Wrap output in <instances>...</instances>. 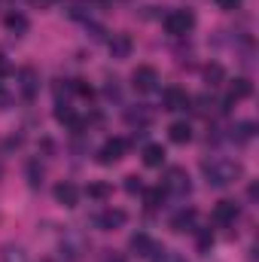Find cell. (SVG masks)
Here are the masks:
<instances>
[{
  "mask_svg": "<svg viewBox=\"0 0 259 262\" xmlns=\"http://www.w3.org/2000/svg\"><path fill=\"white\" fill-rule=\"evenodd\" d=\"M28 177H31V183H34V186H37V183H43V168H40L37 162H31V165H28Z\"/></svg>",
  "mask_w": 259,
  "mask_h": 262,
  "instance_id": "23",
  "label": "cell"
},
{
  "mask_svg": "<svg viewBox=\"0 0 259 262\" xmlns=\"http://www.w3.org/2000/svg\"><path fill=\"white\" fill-rule=\"evenodd\" d=\"M159 73H156V67L149 64H140L134 73H131V85L137 89V92H143V95H149V92H156L159 89Z\"/></svg>",
  "mask_w": 259,
  "mask_h": 262,
  "instance_id": "4",
  "label": "cell"
},
{
  "mask_svg": "<svg viewBox=\"0 0 259 262\" xmlns=\"http://www.w3.org/2000/svg\"><path fill=\"white\" fill-rule=\"evenodd\" d=\"M162 192L165 195H186L189 192V174L183 168H171L162 180Z\"/></svg>",
  "mask_w": 259,
  "mask_h": 262,
  "instance_id": "3",
  "label": "cell"
},
{
  "mask_svg": "<svg viewBox=\"0 0 259 262\" xmlns=\"http://www.w3.org/2000/svg\"><path fill=\"white\" fill-rule=\"evenodd\" d=\"M195 220H198V213H195L192 207H186V210H180V213L171 220V229H174V232H192Z\"/></svg>",
  "mask_w": 259,
  "mask_h": 262,
  "instance_id": "13",
  "label": "cell"
},
{
  "mask_svg": "<svg viewBox=\"0 0 259 262\" xmlns=\"http://www.w3.org/2000/svg\"><path fill=\"white\" fill-rule=\"evenodd\" d=\"M204 76H207V82H210V85H220V79H223V67L210 64L207 70H204Z\"/></svg>",
  "mask_w": 259,
  "mask_h": 262,
  "instance_id": "22",
  "label": "cell"
},
{
  "mask_svg": "<svg viewBox=\"0 0 259 262\" xmlns=\"http://www.w3.org/2000/svg\"><path fill=\"white\" fill-rule=\"evenodd\" d=\"M125 180H128V183H125V189H128V192H143V183H140L137 177H125Z\"/></svg>",
  "mask_w": 259,
  "mask_h": 262,
  "instance_id": "24",
  "label": "cell"
},
{
  "mask_svg": "<svg viewBox=\"0 0 259 262\" xmlns=\"http://www.w3.org/2000/svg\"><path fill=\"white\" fill-rule=\"evenodd\" d=\"M122 223H125V210H113V207L95 216V226H98V229H104V232H110V229H119Z\"/></svg>",
  "mask_w": 259,
  "mask_h": 262,
  "instance_id": "9",
  "label": "cell"
},
{
  "mask_svg": "<svg viewBox=\"0 0 259 262\" xmlns=\"http://www.w3.org/2000/svg\"><path fill=\"white\" fill-rule=\"evenodd\" d=\"M143 165L146 168H162L165 165V146L162 143H146L143 146Z\"/></svg>",
  "mask_w": 259,
  "mask_h": 262,
  "instance_id": "12",
  "label": "cell"
},
{
  "mask_svg": "<svg viewBox=\"0 0 259 262\" xmlns=\"http://www.w3.org/2000/svg\"><path fill=\"white\" fill-rule=\"evenodd\" d=\"M238 216H241L238 201H220V204L213 207V223H217V226H235Z\"/></svg>",
  "mask_w": 259,
  "mask_h": 262,
  "instance_id": "6",
  "label": "cell"
},
{
  "mask_svg": "<svg viewBox=\"0 0 259 262\" xmlns=\"http://www.w3.org/2000/svg\"><path fill=\"white\" fill-rule=\"evenodd\" d=\"M253 134H256V125H253V122H238V125L232 128V140L247 143V140H253Z\"/></svg>",
  "mask_w": 259,
  "mask_h": 262,
  "instance_id": "17",
  "label": "cell"
},
{
  "mask_svg": "<svg viewBox=\"0 0 259 262\" xmlns=\"http://www.w3.org/2000/svg\"><path fill=\"white\" fill-rule=\"evenodd\" d=\"M217 6H220V9H238L241 0H217Z\"/></svg>",
  "mask_w": 259,
  "mask_h": 262,
  "instance_id": "25",
  "label": "cell"
},
{
  "mask_svg": "<svg viewBox=\"0 0 259 262\" xmlns=\"http://www.w3.org/2000/svg\"><path fill=\"white\" fill-rule=\"evenodd\" d=\"M9 73V61H6V55H0V76H6Z\"/></svg>",
  "mask_w": 259,
  "mask_h": 262,
  "instance_id": "26",
  "label": "cell"
},
{
  "mask_svg": "<svg viewBox=\"0 0 259 262\" xmlns=\"http://www.w3.org/2000/svg\"><path fill=\"white\" fill-rule=\"evenodd\" d=\"M125 149H128L125 137H110V140H104V146L98 149V156H101L104 165H113V162H119L125 156Z\"/></svg>",
  "mask_w": 259,
  "mask_h": 262,
  "instance_id": "5",
  "label": "cell"
},
{
  "mask_svg": "<svg viewBox=\"0 0 259 262\" xmlns=\"http://www.w3.org/2000/svg\"><path fill=\"white\" fill-rule=\"evenodd\" d=\"M201 174H204V180L210 186H229V183H235L241 177V165L232 162V159H220L217 156V159H207L201 165Z\"/></svg>",
  "mask_w": 259,
  "mask_h": 262,
  "instance_id": "1",
  "label": "cell"
},
{
  "mask_svg": "<svg viewBox=\"0 0 259 262\" xmlns=\"http://www.w3.org/2000/svg\"><path fill=\"white\" fill-rule=\"evenodd\" d=\"M195 28V12L192 9H171L168 15H165V31L171 34V37H183V34H189Z\"/></svg>",
  "mask_w": 259,
  "mask_h": 262,
  "instance_id": "2",
  "label": "cell"
},
{
  "mask_svg": "<svg viewBox=\"0 0 259 262\" xmlns=\"http://www.w3.org/2000/svg\"><path fill=\"white\" fill-rule=\"evenodd\" d=\"M128 247H131V253H134V256H153V253L159 250V244H156V241H153L149 235H143V232L131 235Z\"/></svg>",
  "mask_w": 259,
  "mask_h": 262,
  "instance_id": "8",
  "label": "cell"
},
{
  "mask_svg": "<svg viewBox=\"0 0 259 262\" xmlns=\"http://www.w3.org/2000/svg\"><path fill=\"white\" fill-rule=\"evenodd\" d=\"M168 134H171L174 143H189V140H192V128H189V122H174V125L168 128Z\"/></svg>",
  "mask_w": 259,
  "mask_h": 262,
  "instance_id": "15",
  "label": "cell"
},
{
  "mask_svg": "<svg viewBox=\"0 0 259 262\" xmlns=\"http://www.w3.org/2000/svg\"><path fill=\"white\" fill-rule=\"evenodd\" d=\"M110 186L107 183H89V198H98V201H104V198H110Z\"/></svg>",
  "mask_w": 259,
  "mask_h": 262,
  "instance_id": "20",
  "label": "cell"
},
{
  "mask_svg": "<svg viewBox=\"0 0 259 262\" xmlns=\"http://www.w3.org/2000/svg\"><path fill=\"white\" fill-rule=\"evenodd\" d=\"M110 52H113V58H125L131 52V40L125 34H116V37L110 40Z\"/></svg>",
  "mask_w": 259,
  "mask_h": 262,
  "instance_id": "16",
  "label": "cell"
},
{
  "mask_svg": "<svg viewBox=\"0 0 259 262\" xmlns=\"http://www.w3.org/2000/svg\"><path fill=\"white\" fill-rule=\"evenodd\" d=\"M3 262H28V253L21 247H3Z\"/></svg>",
  "mask_w": 259,
  "mask_h": 262,
  "instance_id": "19",
  "label": "cell"
},
{
  "mask_svg": "<svg viewBox=\"0 0 259 262\" xmlns=\"http://www.w3.org/2000/svg\"><path fill=\"white\" fill-rule=\"evenodd\" d=\"M6 28H9L12 34H25V31H28V18H25L21 12H9V15H6Z\"/></svg>",
  "mask_w": 259,
  "mask_h": 262,
  "instance_id": "18",
  "label": "cell"
},
{
  "mask_svg": "<svg viewBox=\"0 0 259 262\" xmlns=\"http://www.w3.org/2000/svg\"><path fill=\"white\" fill-rule=\"evenodd\" d=\"M162 101H165V110H174V113H177V110H186V107L192 104L183 89H165V92H162Z\"/></svg>",
  "mask_w": 259,
  "mask_h": 262,
  "instance_id": "7",
  "label": "cell"
},
{
  "mask_svg": "<svg viewBox=\"0 0 259 262\" xmlns=\"http://www.w3.org/2000/svg\"><path fill=\"white\" fill-rule=\"evenodd\" d=\"M153 262H183V256L174 253V250H165V247H162V250L153 253Z\"/></svg>",
  "mask_w": 259,
  "mask_h": 262,
  "instance_id": "21",
  "label": "cell"
},
{
  "mask_svg": "<svg viewBox=\"0 0 259 262\" xmlns=\"http://www.w3.org/2000/svg\"><path fill=\"white\" fill-rule=\"evenodd\" d=\"M55 201L58 204H64V207H76V201H79V189L73 186V183H58L55 186Z\"/></svg>",
  "mask_w": 259,
  "mask_h": 262,
  "instance_id": "11",
  "label": "cell"
},
{
  "mask_svg": "<svg viewBox=\"0 0 259 262\" xmlns=\"http://www.w3.org/2000/svg\"><path fill=\"white\" fill-rule=\"evenodd\" d=\"M250 92H253V82L250 79H235L229 85V98L232 101H244V98H250Z\"/></svg>",
  "mask_w": 259,
  "mask_h": 262,
  "instance_id": "14",
  "label": "cell"
},
{
  "mask_svg": "<svg viewBox=\"0 0 259 262\" xmlns=\"http://www.w3.org/2000/svg\"><path fill=\"white\" fill-rule=\"evenodd\" d=\"M18 79H21V95L31 101V98L40 92V76H37V70H34V67H25V70L18 73Z\"/></svg>",
  "mask_w": 259,
  "mask_h": 262,
  "instance_id": "10",
  "label": "cell"
}]
</instances>
